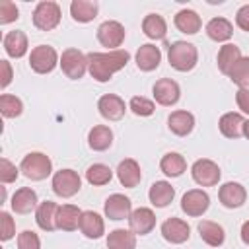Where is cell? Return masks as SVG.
Instances as JSON below:
<instances>
[{"label":"cell","instance_id":"cell-1","mask_svg":"<svg viewBox=\"0 0 249 249\" xmlns=\"http://www.w3.org/2000/svg\"><path fill=\"white\" fill-rule=\"evenodd\" d=\"M130 60L128 51L117 49L107 53H88V72L95 82H109L115 72L123 70Z\"/></svg>","mask_w":249,"mask_h":249},{"label":"cell","instance_id":"cell-2","mask_svg":"<svg viewBox=\"0 0 249 249\" xmlns=\"http://www.w3.org/2000/svg\"><path fill=\"white\" fill-rule=\"evenodd\" d=\"M169 66L177 72H191L198 62V51L189 41H175L167 49Z\"/></svg>","mask_w":249,"mask_h":249},{"label":"cell","instance_id":"cell-3","mask_svg":"<svg viewBox=\"0 0 249 249\" xmlns=\"http://www.w3.org/2000/svg\"><path fill=\"white\" fill-rule=\"evenodd\" d=\"M19 171L31 181H43L53 173V161L43 152H29L19 163Z\"/></svg>","mask_w":249,"mask_h":249},{"label":"cell","instance_id":"cell-4","mask_svg":"<svg viewBox=\"0 0 249 249\" xmlns=\"http://www.w3.org/2000/svg\"><path fill=\"white\" fill-rule=\"evenodd\" d=\"M62 12L60 6L53 0H43L33 10V25L41 31H53L60 23Z\"/></svg>","mask_w":249,"mask_h":249},{"label":"cell","instance_id":"cell-5","mask_svg":"<svg viewBox=\"0 0 249 249\" xmlns=\"http://www.w3.org/2000/svg\"><path fill=\"white\" fill-rule=\"evenodd\" d=\"M56 64H60L58 53L54 51V47L51 45H37L31 49L29 53V66L33 72L37 74H49L56 68Z\"/></svg>","mask_w":249,"mask_h":249},{"label":"cell","instance_id":"cell-6","mask_svg":"<svg viewBox=\"0 0 249 249\" xmlns=\"http://www.w3.org/2000/svg\"><path fill=\"white\" fill-rule=\"evenodd\" d=\"M60 68L66 78L70 80H80L88 72V54H84L80 49H66L60 54Z\"/></svg>","mask_w":249,"mask_h":249},{"label":"cell","instance_id":"cell-7","mask_svg":"<svg viewBox=\"0 0 249 249\" xmlns=\"http://www.w3.org/2000/svg\"><path fill=\"white\" fill-rule=\"evenodd\" d=\"M51 187H53V193L56 196L70 198L82 189V177L74 169H60V171H56L53 175Z\"/></svg>","mask_w":249,"mask_h":249},{"label":"cell","instance_id":"cell-8","mask_svg":"<svg viewBox=\"0 0 249 249\" xmlns=\"http://www.w3.org/2000/svg\"><path fill=\"white\" fill-rule=\"evenodd\" d=\"M191 175H193V181L196 185H200V187H214V185H218V181L222 177V171H220L216 161H212L208 158H202V160H196L191 165Z\"/></svg>","mask_w":249,"mask_h":249},{"label":"cell","instance_id":"cell-9","mask_svg":"<svg viewBox=\"0 0 249 249\" xmlns=\"http://www.w3.org/2000/svg\"><path fill=\"white\" fill-rule=\"evenodd\" d=\"M124 25L117 19H107L97 27V41L107 49V51H117L123 41H124Z\"/></svg>","mask_w":249,"mask_h":249},{"label":"cell","instance_id":"cell-10","mask_svg":"<svg viewBox=\"0 0 249 249\" xmlns=\"http://www.w3.org/2000/svg\"><path fill=\"white\" fill-rule=\"evenodd\" d=\"M152 95L156 99L158 105H163V107H171L179 101L181 97V88L175 80L171 78H160L156 80V84L152 86Z\"/></svg>","mask_w":249,"mask_h":249},{"label":"cell","instance_id":"cell-11","mask_svg":"<svg viewBox=\"0 0 249 249\" xmlns=\"http://www.w3.org/2000/svg\"><path fill=\"white\" fill-rule=\"evenodd\" d=\"M208 206H210V196L202 189H191L181 198V210L191 218L202 216L208 210Z\"/></svg>","mask_w":249,"mask_h":249},{"label":"cell","instance_id":"cell-12","mask_svg":"<svg viewBox=\"0 0 249 249\" xmlns=\"http://www.w3.org/2000/svg\"><path fill=\"white\" fill-rule=\"evenodd\" d=\"M218 200L224 208H241L247 200V191L237 181H228L218 189Z\"/></svg>","mask_w":249,"mask_h":249},{"label":"cell","instance_id":"cell-13","mask_svg":"<svg viewBox=\"0 0 249 249\" xmlns=\"http://www.w3.org/2000/svg\"><path fill=\"white\" fill-rule=\"evenodd\" d=\"M160 231H161L163 239H165L167 243H171V245H181V243L189 241V237H191V228H189V224H187L185 220H181V218H175V216L167 218V220L161 224Z\"/></svg>","mask_w":249,"mask_h":249},{"label":"cell","instance_id":"cell-14","mask_svg":"<svg viewBox=\"0 0 249 249\" xmlns=\"http://www.w3.org/2000/svg\"><path fill=\"white\" fill-rule=\"evenodd\" d=\"M97 111L105 121H121L126 113L124 101L115 93H105L97 101Z\"/></svg>","mask_w":249,"mask_h":249},{"label":"cell","instance_id":"cell-15","mask_svg":"<svg viewBox=\"0 0 249 249\" xmlns=\"http://www.w3.org/2000/svg\"><path fill=\"white\" fill-rule=\"evenodd\" d=\"M103 212L109 220H128V216L132 214V202L128 196L115 193L111 196H107L105 204H103Z\"/></svg>","mask_w":249,"mask_h":249},{"label":"cell","instance_id":"cell-16","mask_svg":"<svg viewBox=\"0 0 249 249\" xmlns=\"http://www.w3.org/2000/svg\"><path fill=\"white\" fill-rule=\"evenodd\" d=\"M128 226L136 235H148L156 228V214L152 208L140 206L128 216Z\"/></svg>","mask_w":249,"mask_h":249},{"label":"cell","instance_id":"cell-17","mask_svg":"<svg viewBox=\"0 0 249 249\" xmlns=\"http://www.w3.org/2000/svg\"><path fill=\"white\" fill-rule=\"evenodd\" d=\"M10 206L16 214H29L33 210H37L39 200H37V193L31 187H21L12 195Z\"/></svg>","mask_w":249,"mask_h":249},{"label":"cell","instance_id":"cell-18","mask_svg":"<svg viewBox=\"0 0 249 249\" xmlns=\"http://www.w3.org/2000/svg\"><path fill=\"white\" fill-rule=\"evenodd\" d=\"M136 66L138 70L142 72H152L160 66L161 62V51L160 47L152 45V43H146V45H140L138 51H136Z\"/></svg>","mask_w":249,"mask_h":249},{"label":"cell","instance_id":"cell-19","mask_svg":"<svg viewBox=\"0 0 249 249\" xmlns=\"http://www.w3.org/2000/svg\"><path fill=\"white\" fill-rule=\"evenodd\" d=\"M167 128L175 134V136H189L195 128V115L185 111V109H177L173 113H169L167 117Z\"/></svg>","mask_w":249,"mask_h":249},{"label":"cell","instance_id":"cell-20","mask_svg":"<svg viewBox=\"0 0 249 249\" xmlns=\"http://www.w3.org/2000/svg\"><path fill=\"white\" fill-rule=\"evenodd\" d=\"M117 179L123 187L126 189H134L140 181H142V171H140V165L136 160L132 158H124L119 167H117Z\"/></svg>","mask_w":249,"mask_h":249},{"label":"cell","instance_id":"cell-21","mask_svg":"<svg viewBox=\"0 0 249 249\" xmlns=\"http://www.w3.org/2000/svg\"><path fill=\"white\" fill-rule=\"evenodd\" d=\"M4 51L8 56L12 58H21L27 54V49H29V43H27V35L19 29H14V31H8L4 35Z\"/></svg>","mask_w":249,"mask_h":249},{"label":"cell","instance_id":"cell-22","mask_svg":"<svg viewBox=\"0 0 249 249\" xmlns=\"http://www.w3.org/2000/svg\"><path fill=\"white\" fill-rule=\"evenodd\" d=\"M82 210L76 204H60L56 212V230L62 231H74L80 228Z\"/></svg>","mask_w":249,"mask_h":249},{"label":"cell","instance_id":"cell-23","mask_svg":"<svg viewBox=\"0 0 249 249\" xmlns=\"http://www.w3.org/2000/svg\"><path fill=\"white\" fill-rule=\"evenodd\" d=\"M80 231L88 239H99L105 233V222L103 218L93 210H84L80 218Z\"/></svg>","mask_w":249,"mask_h":249},{"label":"cell","instance_id":"cell-24","mask_svg":"<svg viewBox=\"0 0 249 249\" xmlns=\"http://www.w3.org/2000/svg\"><path fill=\"white\" fill-rule=\"evenodd\" d=\"M99 4L95 0H72L70 2V16L78 23H89L97 18Z\"/></svg>","mask_w":249,"mask_h":249},{"label":"cell","instance_id":"cell-25","mask_svg":"<svg viewBox=\"0 0 249 249\" xmlns=\"http://www.w3.org/2000/svg\"><path fill=\"white\" fill-rule=\"evenodd\" d=\"M243 123H245V119H243L241 113L230 111V113H224V115L220 117L218 128H220V132H222L226 138L235 140V138L243 136Z\"/></svg>","mask_w":249,"mask_h":249},{"label":"cell","instance_id":"cell-26","mask_svg":"<svg viewBox=\"0 0 249 249\" xmlns=\"http://www.w3.org/2000/svg\"><path fill=\"white\" fill-rule=\"evenodd\" d=\"M148 198L156 208H165L173 202L175 189L167 181H156V183H152V187L148 191Z\"/></svg>","mask_w":249,"mask_h":249},{"label":"cell","instance_id":"cell-27","mask_svg":"<svg viewBox=\"0 0 249 249\" xmlns=\"http://www.w3.org/2000/svg\"><path fill=\"white\" fill-rule=\"evenodd\" d=\"M56 212H58V204L53 200H45L39 202L37 210H35V222L43 231H53L56 230Z\"/></svg>","mask_w":249,"mask_h":249},{"label":"cell","instance_id":"cell-28","mask_svg":"<svg viewBox=\"0 0 249 249\" xmlns=\"http://www.w3.org/2000/svg\"><path fill=\"white\" fill-rule=\"evenodd\" d=\"M198 235L200 239L210 247H220L226 241V231L220 224L212 220H200L198 222Z\"/></svg>","mask_w":249,"mask_h":249},{"label":"cell","instance_id":"cell-29","mask_svg":"<svg viewBox=\"0 0 249 249\" xmlns=\"http://www.w3.org/2000/svg\"><path fill=\"white\" fill-rule=\"evenodd\" d=\"M175 27L185 33V35H195L200 31L202 27V21H200V16L195 12V10H189V8H183L175 14V19H173Z\"/></svg>","mask_w":249,"mask_h":249},{"label":"cell","instance_id":"cell-30","mask_svg":"<svg viewBox=\"0 0 249 249\" xmlns=\"http://www.w3.org/2000/svg\"><path fill=\"white\" fill-rule=\"evenodd\" d=\"M113 144V130L107 124H95L88 132V146L93 152H105Z\"/></svg>","mask_w":249,"mask_h":249},{"label":"cell","instance_id":"cell-31","mask_svg":"<svg viewBox=\"0 0 249 249\" xmlns=\"http://www.w3.org/2000/svg\"><path fill=\"white\" fill-rule=\"evenodd\" d=\"M206 35L208 39L216 41V43H224V41H230L231 35H233V25L230 19L226 18H212L208 23H206Z\"/></svg>","mask_w":249,"mask_h":249},{"label":"cell","instance_id":"cell-32","mask_svg":"<svg viewBox=\"0 0 249 249\" xmlns=\"http://www.w3.org/2000/svg\"><path fill=\"white\" fill-rule=\"evenodd\" d=\"M241 58V49L233 43H226L220 47L218 51V56H216V64H218V70L222 74H230V70L235 66V62Z\"/></svg>","mask_w":249,"mask_h":249},{"label":"cell","instance_id":"cell-33","mask_svg":"<svg viewBox=\"0 0 249 249\" xmlns=\"http://www.w3.org/2000/svg\"><path fill=\"white\" fill-rule=\"evenodd\" d=\"M142 31L148 39H154V41H161L165 39V33H167V23L163 19V16L160 14H148L144 19H142Z\"/></svg>","mask_w":249,"mask_h":249},{"label":"cell","instance_id":"cell-34","mask_svg":"<svg viewBox=\"0 0 249 249\" xmlns=\"http://www.w3.org/2000/svg\"><path fill=\"white\" fill-rule=\"evenodd\" d=\"M160 169L161 173H165L167 177H179L187 171V161L181 154L177 152H167L161 156L160 160Z\"/></svg>","mask_w":249,"mask_h":249},{"label":"cell","instance_id":"cell-35","mask_svg":"<svg viewBox=\"0 0 249 249\" xmlns=\"http://www.w3.org/2000/svg\"><path fill=\"white\" fill-rule=\"evenodd\" d=\"M107 249H136V233L124 228H117L109 231Z\"/></svg>","mask_w":249,"mask_h":249},{"label":"cell","instance_id":"cell-36","mask_svg":"<svg viewBox=\"0 0 249 249\" xmlns=\"http://www.w3.org/2000/svg\"><path fill=\"white\" fill-rule=\"evenodd\" d=\"M113 179V171L105 163H93L86 169V181L93 187H103Z\"/></svg>","mask_w":249,"mask_h":249},{"label":"cell","instance_id":"cell-37","mask_svg":"<svg viewBox=\"0 0 249 249\" xmlns=\"http://www.w3.org/2000/svg\"><path fill=\"white\" fill-rule=\"evenodd\" d=\"M0 113L6 119H16L23 113V101L16 95L10 93H2L0 95Z\"/></svg>","mask_w":249,"mask_h":249},{"label":"cell","instance_id":"cell-38","mask_svg":"<svg viewBox=\"0 0 249 249\" xmlns=\"http://www.w3.org/2000/svg\"><path fill=\"white\" fill-rule=\"evenodd\" d=\"M230 80L239 88H249V56H241L230 70Z\"/></svg>","mask_w":249,"mask_h":249},{"label":"cell","instance_id":"cell-39","mask_svg":"<svg viewBox=\"0 0 249 249\" xmlns=\"http://www.w3.org/2000/svg\"><path fill=\"white\" fill-rule=\"evenodd\" d=\"M128 109L136 115V117H150L156 111V105L152 99L144 97V95H134L128 101Z\"/></svg>","mask_w":249,"mask_h":249},{"label":"cell","instance_id":"cell-40","mask_svg":"<svg viewBox=\"0 0 249 249\" xmlns=\"http://www.w3.org/2000/svg\"><path fill=\"white\" fill-rule=\"evenodd\" d=\"M16 235V222L10 216V212L2 210L0 212V239L2 241H10Z\"/></svg>","mask_w":249,"mask_h":249},{"label":"cell","instance_id":"cell-41","mask_svg":"<svg viewBox=\"0 0 249 249\" xmlns=\"http://www.w3.org/2000/svg\"><path fill=\"white\" fill-rule=\"evenodd\" d=\"M19 18V10L12 0H2L0 2V25L12 23Z\"/></svg>","mask_w":249,"mask_h":249},{"label":"cell","instance_id":"cell-42","mask_svg":"<svg viewBox=\"0 0 249 249\" xmlns=\"http://www.w3.org/2000/svg\"><path fill=\"white\" fill-rule=\"evenodd\" d=\"M18 249H41V239L35 231L23 230L18 233Z\"/></svg>","mask_w":249,"mask_h":249},{"label":"cell","instance_id":"cell-43","mask_svg":"<svg viewBox=\"0 0 249 249\" xmlns=\"http://www.w3.org/2000/svg\"><path fill=\"white\" fill-rule=\"evenodd\" d=\"M18 175H19V167H16L10 160L2 158L0 160V181L4 185H8V183H14L18 179Z\"/></svg>","mask_w":249,"mask_h":249},{"label":"cell","instance_id":"cell-44","mask_svg":"<svg viewBox=\"0 0 249 249\" xmlns=\"http://www.w3.org/2000/svg\"><path fill=\"white\" fill-rule=\"evenodd\" d=\"M235 25L241 29V31H247L249 33V4L241 6L235 14Z\"/></svg>","mask_w":249,"mask_h":249},{"label":"cell","instance_id":"cell-45","mask_svg":"<svg viewBox=\"0 0 249 249\" xmlns=\"http://www.w3.org/2000/svg\"><path fill=\"white\" fill-rule=\"evenodd\" d=\"M235 103L241 113L249 115V88H239L235 93Z\"/></svg>","mask_w":249,"mask_h":249},{"label":"cell","instance_id":"cell-46","mask_svg":"<svg viewBox=\"0 0 249 249\" xmlns=\"http://www.w3.org/2000/svg\"><path fill=\"white\" fill-rule=\"evenodd\" d=\"M0 68H2L0 88H2V89H6V88L10 86V82H12V78H14V74H12V64H10L8 60H0Z\"/></svg>","mask_w":249,"mask_h":249},{"label":"cell","instance_id":"cell-47","mask_svg":"<svg viewBox=\"0 0 249 249\" xmlns=\"http://www.w3.org/2000/svg\"><path fill=\"white\" fill-rule=\"evenodd\" d=\"M241 241L245 245H249V220L243 222V226H241Z\"/></svg>","mask_w":249,"mask_h":249},{"label":"cell","instance_id":"cell-48","mask_svg":"<svg viewBox=\"0 0 249 249\" xmlns=\"http://www.w3.org/2000/svg\"><path fill=\"white\" fill-rule=\"evenodd\" d=\"M243 136H245V138L249 140V119H247V121L243 123Z\"/></svg>","mask_w":249,"mask_h":249}]
</instances>
